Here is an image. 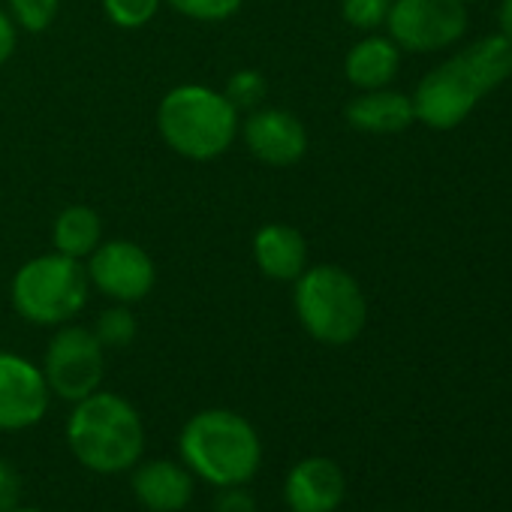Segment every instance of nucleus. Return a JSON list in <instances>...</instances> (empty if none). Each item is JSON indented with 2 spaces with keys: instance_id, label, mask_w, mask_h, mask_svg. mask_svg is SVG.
Returning <instances> with one entry per match:
<instances>
[{
  "instance_id": "obj_1",
  "label": "nucleus",
  "mask_w": 512,
  "mask_h": 512,
  "mask_svg": "<svg viewBox=\"0 0 512 512\" xmlns=\"http://www.w3.org/2000/svg\"><path fill=\"white\" fill-rule=\"evenodd\" d=\"M512 76V46L500 37H482L449 61L437 64L413 91L416 121L431 130H455L485 94Z\"/></svg>"
},
{
  "instance_id": "obj_2",
  "label": "nucleus",
  "mask_w": 512,
  "mask_h": 512,
  "mask_svg": "<svg viewBox=\"0 0 512 512\" xmlns=\"http://www.w3.org/2000/svg\"><path fill=\"white\" fill-rule=\"evenodd\" d=\"M64 434L73 458L103 476L133 470L145 452V422L139 410L124 395L106 389L73 404Z\"/></svg>"
},
{
  "instance_id": "obj_3",
  "label": "nucleus",
  "mask_w": 512,
  "mask_h": 512,
  "mask_svg": "<svg viewBox=\"0 0 512 512\" xmlns=\"http://www.w3.org/2000/svg\"><path fill=\"white\" fill-rule=\"evenodd\" d=\"M181 461L187 470L214 485H247L263 464V440L235 410L208 407L193 413L178 434Z\"/></svg>"
},
{
  "instance_id": "obj_4",
  "label": "nucleus",
  "mask_w": 512,
  "mask_h": 512,
  "mask_svg": "<svg viewBox=\"0 0 512 512\" xmlns=\"http://www.w3.org/2000/svg\"><path fill=\"white\" fill-rule=\"evenodd\" d=\"M241 130V112L223 91L208 85H175L157 106V133L163 145L193 163L226 154Z\"/></svg>"
},
{
  "instance_id": "obj_5",
  "label": "nucleus",
  "mask_w": 512,
  "mask_h": 512,
  "mask_svg": "<svg viewBox=\"0 0 512 512\" xmlns=\"http://www.w3.org/2000/svg\"><path fill=\"white\" fill-rule=\"evenodd\" d=\"M293 308L302 329L326 347L353 344L368 323V299L359 281L335 263L308 266L293 281Z\"/></svg>"
},
{
  "instance_id": "obj_6",
  "label": "nucleus",
  "mask_w": 512,
  "mask_h": 512,
  "mask_svg": "<svg viewBox=\"0 0 512 512\" xmlns=\"http://www.w3.org/2000/svg\"><path fill=\"white\" fill-rule=\"evenodd\" d=\"M91 296V281L82 260L64 256L58 250L40 253L34 260L22 263L10 281L13 311L31 323L58 329L73 323Z\"/></svg>"
},
{
  "instance_id": "obj_7",
  "label": "nucleus",
  "mask_w": 512,
  "mask_h": 512,
  "mask_svg": "<svg viewBox=\"0 0 512 512\" xmlns=\"http://www.w3.org/2000/svg\"><path fill=\"white\" fill-rule=\"evenodd\" d=\"M43 377L49 392L61 401H82L100 389L106 374V347L97 341L88 326H58L46 353H43Z\"/></svg>"
},
{
  "instance_id": "obj_8",
  "label": "nucleus",
  "mask_w": 512,
  "mask_h": 512,
  "mask_svg": "<svg viewBox=\"0 0 512 512\" xmlns=\"http://www.w3.org/2000/svg\"><path fill=\"white\" fill-rule=\"evenodd\" d=\"M389 37L401 52H440L467 31L464 0H392Z\"/></svg>"
},
{
  "instance_id": "obj_9",
  "label": "nucleus",
  "mask_w": 512,
  "mask_h": 512,
  "mask_svg": "<svg viewBox=\"0 0 512 512\" xmlns=\"http://www.w3.org/2000/svg\"><path fill=\"white\" fill-rule=\"evenodd\" d=\"M85 272L91 290L115 305H136L148 299L157 284V266L151 253L130 238L100 241V247L88 256Z\"/></svg>"
},
{
  "instance_id": "obj_10",
  "label": "nucleus",
  "mask_w": 512,
  "mask_h": 512,
  "mask_svg": "<svg viewBox=\"0 0 512 512\" xmlns=\"http://www.w3.org/2000/svg\"><path fill=\"white\" fill-rule=\"evenodd\" d=\"M52 392L43 368L31 359L0 350V431H28L49 413Z\"/></svg>"
},
{
  "instance_id": "obj_11",
  "label": "nucleus",
  "mask_w": 512,
  "mask_h": 512,
  "mask_svg": "<svg viewBox=\"0 0 512 512\" xmlns=\"http://www.w3.org/2000/svg\"><path fill=\"white\" fill-rule=\"evenodd\" d=\"M238 136L244 139V148L253 160L272 169H290L302 163L308 154V127L299 115L278 106H260L253 109L244 121Z\"/></svg>"
},
{
  "instance_id": "obj_12",
  "label": "nucleus",
  "mask_w": 512,
  "mask_h": 512,
  "mask_svg": "<svg viewBox=\"0 0 512 512\" xmlns=\"http://www.w3.org/2000/svg\"><path fill=\"white\" fill-rule=\"evenodd\" d=\"M344 494V470L326 455L302 458L284 479V503L290 512H335L344 503Z\"/></svg>"
},
{
  "instance_id": "obj_13",
  "label": "nucleus",
  "mask_w": 512,
  "mask_h": 512,
  "mask_svg": "<svg viewBox=\"0 0 512 512\" xmlns=\"http://www.w3.org/2000/svg\"><path fill=\"white\" fill-rule=\"evenodd\" d=\"M133 497L148 512H181L196 491V476L187 470L184 461L169 458H151L136 461L133 476Z\"/></svg>"
},
{
  "instance_id": "obj_14",
  "label": "nucleus",
  "mask_w": 512,
  "mask_h": 512,
  "mask_svg": "<svg viewBox=\"0 0 512 512\" xmlns=\"http://www.w3.org/2000/svg\"><path fill=\"white\" fill-rule=\"evenodd\" d=\"M253 263L263 278L293 284L308 269V241L290 223H263L253 232Z\"/></svg>"
},
{
  "instance_id": "obj_15",
  "label": "nucleus",
  "mask_w": 512,
  "mask_h": 512,
  "mask_svg": "<svg viewBox=\"0 0 512 512\" xmlns=\"http://www.w3.org/2000/svg\"><path fill=\"white\" fill-rule=\"evenodd\" d=\"M344 118L359 133L395 136L413 127L416 109H413V97L392 91V88H374V91H362L359 97H353L344 109Z\"/></svg>"
},
{
  "instance_id": "obj_16",
  "label": "nucleus",
  "mask_w": 512,
  "mask_h": 512,
  "mask_svg": "<svg viewBox=\"0 0 512 512\" xmlns=\"http://www.w3.org/2000/svg\"><path fill=\"white\" fill-rule=\"evenodd\" d=\"M401 70V49L392 43V37L365 34L359 43L350 46L344 58V76L359 91L389 88V82Z\"/></svg>"
},
{
  "instance_id": "obj_17",
  "label": "nucleus",
  "mask_w": 512,
  "mask_h": 512,
  "mask_svg": "<svg viewBox=\"0 0 512 512\" xmlns=\"http://www.w3.org/2000/svg\"><path fill=\"white\" fill-rule=\"evenodd\" d=\"M103 241V217L91 205H67L58 211L52 223V244L58 253L73 256V260H88V256Z\"/></svg>"
},
{
  "instance_id": "obj_18",
  "label": "nucleus",
  "mask_w": 512,
  "mask_h": 512,
  "mask_svg": "<svg viewBox=\"0 0 512 512\" xmlns=\"http://www.w3.org/2000/svg\"><path fill=\"white\" fill-rule=\"evenodd\" d=\"M91 329H94L97 341L106 350H124L139 335V323H136V314L130 311V305H112V308H106Z\"/></svg>"
},
{
  "instance_id": "obj_19",
  "label": "nucleus",
  "mask_w": 512,
  "mask_h": 512,
  "mask_svg": "<svg viewBox=\"0 0 512 512\" xmlns=\"http://www.w3.org/2000/svg\"><path fill=\"white\" fill-rule=\"evenodd\" d=\"M226 100L238 109V112H253L260 109L269 97V82L260 70L253 67H244V70H235L223 88Z\"/></svg>"
},
{
  "instance_id": "obj_20",
  "label": "nucleus",
  "mask_w": 512,
  "mask_h": 512,
  "mask_svg": "<svg viewBox=\"0 0 512 512\" xmlns=\"http://www.w3.org/2000/svg\"><path fill=\"white\" fill-rule=\"evenodd\" d=\"M163 7V0H103V16L121 31L145 28Z\"/></svg>"
},
{
  "instance_id": "obj_21",
  "label": "nucleus",
  "mask_w": 512,
  "mask_h": 512,
  "mask_svg": "<svg viewBox=\"0 0 512 512\" xmlns=\"http://www.w3.org/2000/svg\"><path fill=\"white\" fill-rule=\"evenodd\" d=\"M163 4H169L178 16H184L190 22L217 25V22L238 16L244 0H163Z\"/></svg>"
},
{
  "instance_id": "obj_22",
  "label": "nucleus",
  "mask_w": 512,
  "mask_h": 512,
  "mask_svg": "<svg viewBox=\"0 0 512 512\" xmlns=\"http://www.w3.org/2000/svg\"><path fill=\"white\" fill-rule=\"evenodd\" d=\"M13 19L28 34H46L61 10V0H7Z\"/></svg>"
},
{
  "instance_id": "obj_23",
  "label": "nucleus",
  "mask_w": 512,
  "mask_h": 512,
  "mask_svg": "<svg viewBox=\"0 0 512 512\" xmlns=\"http://www.w3.org/2000/svg\"><path fill=\"white\" fill-rule=\"evenodd\" d=\"M389 7L392 0H341V19L362 34H374L386 25Z\"/></svg>"
},
{
  "instance_id": "obj_24",
  "label": "nucleus",
  "mask_w": 512,
  "mask_h": 512,
  "mask_svg": "<svg viewBox=\"0 0 512 512\" xmlns=\"http://www.w3.org/2000/svg\"><path fill=\"white\" fill-rule=\"evenodd\" d=\"M211 512H256V497L247 491V485H226L217 488Z\"/></svg>"
},
{
  "instance_id": "obj_25",
  "label": "nucleus",
  "mask_w": 512,
  "mask_h": 512,
  "mask_svg": "<svg viewBox=\"0 0 512 512\" xmlns=\"http://www.w3.org/2000/svg\"><path fill=\"white\" fill-rule=\"evenodd\" d=\"M22 500V476L16 464L0 458V512H13Z\"/></svg>"
},
{
  "instance_id": "obj_26",
  "label": "nucleus",
  "mask_w": 512,
  "mask_h": 512,
  "mask_svg": "<svg viewBox=\"0 0 512 512\" xmlns=\"http://www.w3.org/2000/svg\"><path fill=\"white\" fill-rule=\"evenodd\" d=\"M19 22L13 19V13L10 10H0V67H4L13 55H16V49H19Z\"/></svg>"
},
{
  "instance_id": "obj_27",
  "label": "nucleus",
  "mask_w": 512,
  "mask_h": 512,
  "mask_svg": "<svg viewBox=\"0 0 512 512\" xmlns=\"http://www.w3.org/2000/svg\"><path fill=\"white\" fill-rule=\"evenodd\" d=\"M497 25H500V37L512 46V0H500Z\"/></svg>"
},
{
  "instance_id": "obj_28",
  "label": "nucleus",
  "mask_w": 512,
  "mask_h": 512,
  "mask_svg": "<svg viewBox=\"0 0 512 512\" xmlns=\"http://www.w3.org/2000/svg\"><path fill=\"white\" fill-rule=\"evenodd\" d=\"M13 512H46V509H37V506H16Z\"/></svg>"
},
{
  "instance_id": "obj_29",
  "label": "nucleus",
  "mask_w": 512,
  "mask_h": 512,
  "mask_svg": "<svg viewBox=\"0 0 512 512\" xmlns=\"http://www.w3.org/2000/svg\"><path fill=\"white\" fill-rule=\"evenodd\" d=\"M464 4H467V0H464Z\"/></svg>"
}]
</instances>
